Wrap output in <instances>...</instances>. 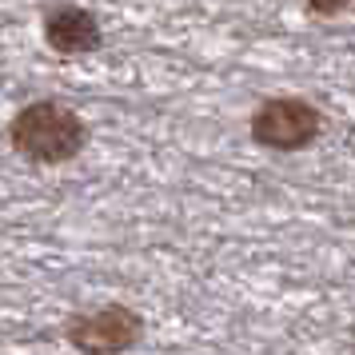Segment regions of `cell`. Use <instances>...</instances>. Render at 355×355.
<instances>
[{
  "label": "cell",
  "mask_w": 355,
  "mask_h": 355,
  "mask_svg": "<svg viewBox=\"0 0 355 355\" xmlns=\"http://www.w3.org/2000/svg\"><path fill=\"white\" fill-rule=\"evenodd\" d=\"M8 140L24 160L33 164H68L84 152L88 128L60 100H33L12 116Z\"/></svg>",
  "instance_id": "obj_1"
},
{
  "label": "cell",
  "mask_w": 355,
  "mask_h": 355,
  "mask_svg": "<svg viewBox=\"0 0 355 355\" xmlns=\"http://www.w3.org/2000/svg\"><path fill=\"white\" fill-rule=\"evenodd\" d=\"M323 132V116L315 104L300 96H275L252 112V140L272 152H300Z\"/></svg>",
  "instance_id": "obj_2"
},
{
  "label": "cell",
  "mask_w": 355,
  "mask_h": 355,
  "mask_svg": "<svg viewBox=\"0 0 355 355\" xmlns=\"http://www.w3.org/2000/svg\"><path fill=\"white\" fill-rule=\"evenodd\" d=\"M68 343L84 355H124L128 347L140 343L144 320L124 304H108L96 311H84L68 323Z\"/></svg>",
  "instance_id": "obj_3"
},
{
  "label": "cell",
  "mask_w": 355,
  "mask_h": 355,
  "mask_svg": "<svg viewBox=\"0 0 355 355\" xmlns=\"http://www.w3.org/2000/svg\"><path fill=\"white\" fill-rule=\"evenodd\" d=\"M44 40L60 56H88L104 44V28L96 12H88L80 4H56L44 12Z\"/></svg>",
  "instance_id": "obj_4"
},
{
  "label": "cell",
  "mask_w": 355,
  "mask_h": 355,
  "mask_svg": "<svg viewBox=\"0 0 355 355\" xmlns=\"http://www.w3.org/2000/svg\"><path fill=\"white\" fill-rule=\"evenodd\" d=\"M304 4L315 12V17H339V12H343L352 0H304Z\"/></svg>",
  "instance_id": "obj_5"
}]
</instances>
